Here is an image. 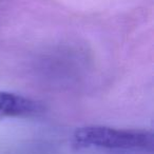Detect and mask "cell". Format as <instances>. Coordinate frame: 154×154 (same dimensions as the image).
Instances as JSON below:
<instances>
[{
	"label": "cell",
	"instance_id": "cell-1",
	"mask_svg": "<svg viewBox=\"0 0 154 154\" xmlns=\"http://www.w3.org/2000/svg\"><path fill=\"white\" fill-rule=\"evenodd\" d=\"M73 145L78 149L96 147L105 149L151 150L153 147V134L147 130L86 126L75 131Z\"/></svg>",
	"mask_w": 154,
	"mask_h": 154
},
{
	"label": "cell",
	"instance_id": "cell-2",
	"mask_svg": "<svg viewBox=\"0 0 154 154\" xmlns=\"http://www.w3.org/2000/svg\"><path fill=\"white\" fill-rule=\"evenodd\" d=\"M39 111L40 106L33 99L0 90V118L30 117Z\"/></svg>",
	"mask_w": 154,
	"mask_h": 154
}]
</instances>
